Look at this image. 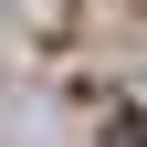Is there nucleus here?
I'll return each mask as SVG.
<instances>
[{
  "label": "nucleus",
  "instance_id": "obj_1",
  "mask_svg": "<svg viewBox=\"0 0 147 147\" xmlns=\"http://www.w3.org/2000/svg\"><path fill=\"white\" fill-rule=\"evenodd\" d=\"M105 147H147V116H105Z\"/></svg>",
  "mask_w": 147,
  "mask_h": 147
},
{
  "label": "nucleus",
  "instance_id": "obj_2",
  "mask_svg": "<svg viewBox=\"0 0 147 147\" xmlns=\"http://www.w3.org/2000/svg\"><path fill=\"white\" fill-rule=\"evenodd\" d=\"M0 11H11V0H0Z\"/></svg>",
  "mask_w": 147,
  "mask_h": 147
}]
</instances>
